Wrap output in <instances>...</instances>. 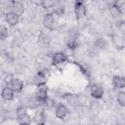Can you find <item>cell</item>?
Segmentation results:
<instances>
[{"label": "cell", "instance_id": "6da1fadb", "mask_svg": "<svg viewBox=\"0 0 125 125\" xmlns=\"http://www.w3.org/2000/svg\"><path fill=\"white\" fill-rule=\"evenodd\" d=\"M17 120L20 125H30L31 118L27 113V110L24 106H20L17 109Z\"/></svg>", "mask_w": 125, "mask_h": 125}, {"label": "cell", "instance_id": "7a4b0ae2", "mask_svg": "<svg viewBox=\"0 0 125 125\" xmlns=\"http://www.w3.org/2000/svg\"><path fill=\"white\" fill-rule=\"evenodd\" d=\"M86 7L82 2H75L74 5V13L77 20H81L86 16Z\"/></svg>", "mask_w": 125, "mask_h": 125}, {"label": "cell", "instance_id": "3957f363", "mask_svg": "<svg viewBox=\"0 0 125 125\" xmlns=\"http://www.w3.org/2000/svg\"><path fill=\"white\" fill-rule=\"evenodd\" d=\"M35 96H36V100H37L38 102H41V103L45 102V101L48 99L46 86L43 85V86L38 87V89H37V91H36V93H35Z\"/></svg>", "mask_w": 125, "mask_h": 125}, {"label": "cell", "instance_id": "277c9868", "mask_svg": "<svg viewBox=\"0 0 125 125\" xmlns=\"http://www.w3.org/2000/svg\"><path fill=\"white\" fill-rule=\"evenodd\" d=\"M90 91H91V96L97 100L102 99L104 96V89L98 84H93Z\"/></svg>", "mask_w": 125, "mask_h": 125}, {"label": "cell", "instance_id": "5b68a950", "mask_svg": "<svg viewBox=\"0 0 125 125\" xmlns=\"http://www.w3.org/2000/svg\"><path fill=\"white\" fill-rule=\"evenodd\" d=\"M46 81H47V78H46V75L44 74L43 71H40V72L36 73L35 76L33 77V83L35 85H37L38 87L45 85L46 84Z\"/></svg>", "mask_w": 125, "mask_h": 125}, {"label": "cell", "instance_id": "8992f818", "mask_svg": "<svg viewBox=\"0 0 125 125\" xmlns=\"http://www.w3.org/2000/svg\"><path fill=\"white\" fill-rule=\"evenodd\" d=\"M5 20H6V22L13 26V25H16L19 21V16L16 15L15 13L13 12H9L8 14H6V17H5Z\"/></svg>", "mask_w": 125, "mask_h": 125}, {"label": "cell", "instance_id": "52a82bcc", "mask_svg": "<svg viewBox=\"0 0 125 125\" xmlns=\"http://www.w3.org/2000/svg\"><path fill=\"white\" fill-rule=\"evenodd\" d=\"M67 57L64 53L62 52H58L55 53V55L53 56V64H61L62 62H64L66 61Z\"/></svg>", "mask_w": 125, "mask_h": 125}, {"label": "cell", "instance_id": "ba28073f", "mask_svg": "<svg viewBox=\"0 0 125 125\" xmlns=\"http://www.w3.org/2000/svg\"><path fill=\"white\" fill-rule=\"evenodd\" d=\"M33 121L35 124L37 125H44L45 122H46V117H45V114L43 111H36L34 116H33Z\"/></svg>", "mask_w": 125, "mask_h": 125}, {"label": "cell", "instance_id": "9c48e42d", "mask_svg": "<svg viewBox=\"0 0 125 125\" xmlns=\"http://www.w3.org/2000/svg\"><path fill=\"white\" fill-rule=\"evenodd\" d=\"M11 8H12V12L15 13L16 15H18L19 17L21 16L24 12V7L21 2H13Z\"/></svg>", "mask_w": 125, "mask_h": 125}, {"label": "cell", "instance_id": "30bf717a", "mask_svg": "<svg viewBox=\"0 0 125 125\" xmlns=\"http://www.w3.org/2000/svg\"><path fill=\"white\" fill-rule=\"evenodd\" d=\"M112 84L115 88H124L125 87V78L120 75H115L112 78Z\"/></svg>", "mask_w": 125, "mask_h": 125}, {"label": "cell", "instance_id": "8fae6325", "mask_svg": "<svg viewBox=\"0 0 125 125\" xmlns=\"http://www.w3.org/2000/svg\"><path fill=\"white\" fill-rule=\"evenodd\" d=\"M43 23L44 25L49 28V29H54V25H55V19L54 16L52 14H48L45 16L44 20H43Z\"/></svg>", "mask_w": 125, "mask_h": 125}, {"label": "cell", "instance_id": "7c38bea8", "mask_svg": "<svg viewBox=\"0 0 125 125\" xmlns=\"http://www.w3.org/2000/svg\"><path fill=\"white\" fill-rule=\"evenodd\" d=\"M2 97L6 101H10V100L13 99V97H14V90L12 89L11 86H6V87L3 88V90H2Z\"/></svg>", "mask_w": 125, "mask_h": 125}, {"label": "cell", "instance_id": "4fadbf2b", "mask_svg": "<svg viewBox=\"0 0 125 125\" xmlns=\"http://www.w3.org/2000/svg\"><path fill=\"white\" fill-rule=\"evenodd\" d=\"M67 114V107L63 104H59L56 108V116L60 119H62Z\"/></svg>", "mask_w": 125, "mask_h": 125}, {"label": "cell", "instance_id": "5bb4252c", "mask_svg": "<svg viewBox=\"0 0 125 125\" xmlns=\"http://www.w3.org/2000/svg\"><path fill=\"white\" fill-rule=\"evenodd\" d=\"M109 13L114 18L119 17L121 15V9H120V6L117 4V2H114L111 4V6L109 7Z\"/></svg>", "mask_w": 125, "mask_h": 125}, {"label": "cell", "instance_id": "9a60e30c", "mask_svg": "<svg viewBox=\"0 0 125 125\" xmlns=\"http://www.w3.org/2000/svg\"><path fill=\"white\" fill-rule=\"evenodd\" d=\"M22 86H23V84H22V82H21L20 79H15L14 82H13V84L11 85L12 89H13L14 92H16V93H20V92L22 90Z\"/></svg>", "mask_w": 125, "mask_h": 125}, {"label": "cell", "instance_id": "2e32d148", "mask_svg": "<svg viewBox=\"0 0 125 125\" xmlns=\"http://www.w3.org/2000/svg\"><path fill=\"white\" fill-rule=\"evenodd\" d=\"M116 99H117V103H118L119 105L125 106V92L120 91V92L117 94Z\"/></svg>", "mask_w": 125, "mask_h": 125}, {"label": "cell", "instance_id": "e0dca14e", "mask_svg": "<svg viewBox=\"0 0 125 125\" xmlns=\"http://www.w3.org/2000/svg\"><path fill=\"white\" fill-rule=\"evenodd\" d=\"M14 80H15V78H14V76H13L12 74H7V75H5V77H4V82L6 83L7 86H11V85L13 84Z\"/></svg>", "mask_w": 125, "mask_h": 125}, {"label": "cell", "instance_id": "ac0fdd59", "mask_svg": "<svg viewBox=\"0 0 125 125\" xmlns=\"http://www.w3.org/2000/svg\"><path fill=\"white\" fill-rule=\"evenodd\" d=\"M55 5V2L54 1H50V0H44L41 2V6L45 9H49V8H52L53 6Z\"/></svg>", "mask_w": 125, "mask_h": 125}, {"label": "cell", "instance_id": "d6986e66", "mask_svg": "<svg viewBox=\"0 0 125 125\" xmlns=\"http://www.w3.org/2000/svg\"><path fill=\"white\" fill-rule=\"evenodd\" d=\"M8 35V31H7V28L5 27V26H1V28H0V36H1V39L3 40V39H5L6 38V36Z\"/></svg>", "mask_w": 125, "mask_h": 125}, {"label": "cell", "instance_id": "ffe728a7", "mask_svg": "<svg viewBox=\"0 0 125 125\" xmlns=\"http://www.w3.org/2000/svg\"><path fill=\"white\" fill-rule=\"evenodd\" d=\"M43 104H45V106H47V107H51V106L53 105V101H52V100H50V99L48 98L45 102H43Z\"/></svg>", "mask_w": 125, "mask_h": 125}]
</instances>
